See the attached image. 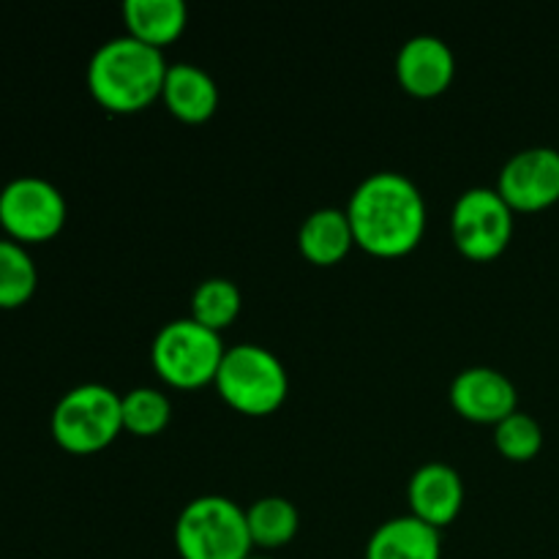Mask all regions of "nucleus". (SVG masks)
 <instances>
[{"label":"nucleus","mask_w":559,"mask_h":559,"mask_svg":"<svg viewBox=\"0 0 559 559\" xmlns=\"http://www.w3.org/2000/svg\"><path fill=\"white\" fill-rule=\"evenodd\" d=\"M347 216L360 249L399 257L418 246L426 229V202L407 175L382 169L355 186Z\"/></svg>","instance_id":"nucleus-1"},{"label":"nucleus","mask_w":559,"mask_h":559,"mask_svg":"<svg viewBox=\"0 0 559 559\" xmlns=\"http://www.w3.org/2000/svg\"><path fill=\"white\" fill-rule=\"evenodd\" d=\"M167 69L162 49L126 33L98 44L87 63V87L109 112H140L162 96Z\"/></svg>","instance_id":"nucleus-2"},{"label":"nucleus","mask_w":559,"mask_h":559,"mask_svg":"<svg viewBox=\"0 0 559 559\" xmlns=\"http://www.w3.org/2000/svg\"><path fill=\"white\" fill-rule=\"evenodd\" d=\"M175 546L183 559H246L251 535L246 508L222 495H202L186 502L175 522Z\"/></svg>","instance_id":"nucleus-3"},{"label":"nucleus","mask_w":559,"mask_h":559,"mask_svg":"<svg viewBox=\"0 0 559 559\" xmlns=\"http://www.w3.org/2000/svg\"><path fill=\"white\" fill-rule=\"evenodd\" d=\"M216 388L227 404L246 415H267L282 407L289 377L282 358L262 344H235L224 353Z\"/></svg>","instance_id":"nucleus-4"},{"label":"nucleus","mask_w":559,"mask_h":559,"mask_svg":"<svg viewBox=\"0 0 559 559\" xmlns=\"http://www.w3.org/2000/svg\"><path fill=\"white\" fill-rule=\"evenodd\" d=\"M120 393L102 382H85L58 399L52 409V437L69 453H96L123 429Z\"/></svg>","instance_id":"nucleus-5"},{"label":"nucleus","mask_w":559,"mask_h":559,"mask_svg":"<svg viewBox=\"0 0 559 559\" xmlns=\"http://www.w3.org/2000/svg\"><path fill=\"white\" fill-rule=\"evenodd\" d=\"M224 353L222 336L191 317L158 328L151 344L153 366L175 388H200L216 380Z\"/></svg>","instance_id":"nucleus-6"},{"label":"nucleus","mask_w":559,"mask_h":559,"mask_svg":"<svg viewBox=\"0 0 559 559\" xmlns=\"http://www.w3.org/2000/svg\"><path fill=\"white\" fill-rule=\"evenodd\" d=\"M66 224V197L38 175H20L0 189V227L16 243H41Z\"/></svg>","instance_id":"nucleus-7"},{"label":"nucleus","mask_w":559,"mask_h":559,"mask_svg":"<svg viewBox=\"0 0 559 559\" xmlns=\"http://www.w3.org/2000/svg\"><path fill=\"white\" fill-rule=\"evenodd\" d=\"M451 233L459 251L469 260H495L513 235V207L489 186L467 189L451 213Z\"/></svg>","instance_id":"nucleus-8"},{"label":"nucleus","mask_w":559,"mask_h":559,"mask_svg":"<svg viewBox=\"0 0 559 559\" xmlns=\"http://www.w3.org/2000/svg\"><path fill=\"white\" fill-rule=\"evenodd\" d=\"M497 191L513 211H540L559 200V151L549 145L524 147L500 169Z\"/></svg>","instance_id":"nucleus-9"},{"label":"nucleus","mask_w":559,"mask_h":559,"mask_svg":"<svg viewBox=\"0 0 559 559\" xmlns=\"http://www.w3.org/2000/svg\"><path fill=\"white\" fill-rule=\"evenodd\" d=\"M516 385L511 377L491 366H469L451 382V402L467 420L500 424L516 413Z\"/></svg>","instance_id":"nucleus-10"},{"label":"nucleus","mask_w":559,"mask_h":559,"mask_svg":"<svg viewBox=\"0 0 559 559\" xmlns=\"http://www.w3.org/2000/svg\"><path fill=\"white\" fill-rule=\"evenodd\" d=\"M396 74L404 91L413 96H437L451 85L456 74V55L451 44L442 41L435 33H418L399 49Z\"/></svg>","instance_id":"nucleus-11"},{"label":"nucleus","mask_w":559,"mask_h":559,"mask_svg":"<svg viewBox=\"0 0 559 559\" xmlns=\"http://www.w3.org/2000/svg\"><path fill=\"white\" fill-rule=\"evenodd\" d=\"M407 500L413 516L431 527H445L459 516L464 502V480L456 467L445 462H426L407 484Z\"/></svg>","instance_id":"nucleus-12"},{"label":"nucleus","mask_w":559,"mask_h":559,"mask_svg":"<svg viewBox=\"0 0 559 559\" xmlns=\"http://www.w3.org/2000/svg\"><path fill=\"white\" fill-rule=\"evenodd\" d=\"M366 559H442L440 530L418 516H393L371 533Z\"/></svg>","instance_id":"nucleus-13"},{"label":"nucleus","mask_w":559,"mask_h":559,"mask_svg":"<svg viewBox=\"0 0 559 559\" xmlns=\"http://www.w3.org/2000/svg\"><path fill=\"white\" fill-rule=\"evenodd\" d=\"M162 98L169 112L189 123H202L218 107V85L202 66L173 63L164 76Z\"/></svg>","instance_id":"nucleus-14"},{"label":"nucleus","mask_w":559,"mask_h":559,"mask_svg":"<svg viewBox=\"0 0 559 559\" xmlns=\"http://www.w3.org/2000/svg\"><path fill=\"white\" fill-rule=\"evenodd\" d=\"M353 243V224L342 207H317L304 218L298 229L300 251L314 265H336L338 260L347 257Z\"/></svg>","instance_id":"nucleus-15"},{"label":"nucleus","mask_w":559,"mask_h":559,"mask_svg":"<svg viewBox=\"0 0 559 559\" xmlns=\"http://www.w3.org/2000/svg\"><path fill=\"white\" fill-rule=\"evenodd\" d=\"M123 20L129 36L162 49L183 33L189 9L183 0H126Z\"/></svg>","instance_id":"nucleus-16"},{"label":"nucleus","mask_w":559,"mask_h":559,"mask_svg":"<svg viewBox=\"0 0 559 559\" xmlns=\"http://www.w3.org/2000/svg\"><path fill=\"white\" fill-rule=\"evenodd\" d=\"M246 522H249L251 544L262 549H278L289 544L300 527V513L295 502L287 497H260L246 508Z\"/></svg>","instance_id":"nucleus-17"},{"label":"nucleus","mask_w":559,"mask_h":559,"mask_svg":"<svg viewBox=\"0 0 559 559\" xmlns=\"http://www.w3.org/2000/svg\"><path fill=\"white\" fill-rule=\"evenodd\" d=\"M240 304L243 298H240L238 284L224 276H211L197 284L191 293V320L218 333L240 314Z\"/></svg>","instance_id":"nucleus-18"},{"label":"nucleus","mask_w":559,"mask_h":559,"mask_svg":"<svg viewBox=\"0 0 559 559\" xmlns=\"http://www.w3.org/2000/svg\"><path fill=\"white\" fill-rule=\"evenodd\" d=\"M38 271L27 249L16 240H0V309H16L36 293Z\"/></svg>","instance_id":"nucleus-19"},{"label":"nucleus","mask_w":559,"mask_h":559,"mask_svg":"<svg viewBox=\"0 0 559 559\" xmlns=\"http://www.w3.org/2000/svg\"><path fill=\"white\" fill-rule=\"evenodd\" d=\"M123 429L136 437H153L167 429L173 418V402L156 388H134L123 399Z\"/></svg>","instance_id":"nucleus-20"},{"label":"nucleus","mask_w":559,"mask_h":559,"mask_svg":"<svg viewBox=\"0 0 559 559\" xmlns=\"http://www.w3.org/2000/svg\"><path fill=\"white\" fill-rule=\"evenodd\" d=\"M495 445L513 462H527L544 445V429L530 413H511L495 426Z\"/></svg>","instance_id":"nucleus-21"},{"label":"nucleus","mask_w":559,"mask_h":559,"mask_svg":"<svg viewBox=\"0 0 559 559\" xmlns=\"http://www.w3.org/2000/svg\"><path fill=\"white\" fill-rule=\"evenodd\" d=\"M246 559H273V557H246Z\"/></svg>","instance_id":"nucleus-22"}]
</instances>
